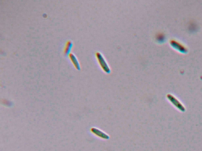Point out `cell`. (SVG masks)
<instances>
[{"mask_svg":"<svg viewBox=\"0 0 202 151\" xmlns=\"http://www.w3.org/2000/svg\"><path fill=\"white\" fill-rule=\"evenodd\" d=\"M69 57L71 61H72V63H73L76 68L77 70H79L81 68L79 62L78 60L76 58V57L72 53H70L69 55Z\"/></svg>","mask_w":202,"mask_h":151,"instance_id":"cell-3","label":"cell"},{"mask_svg":"<svg viewBox=\"0 0 202 151\" xmlns=\"http://www.w3.org/2000/svg\"><path fill=\"white\" fill-rule=\"evenodd\" d=\"M91 132L94 134L95 135L97 136L102 138L104 139H108L109 138V136L105 133L104 132L100 130L97 128H93L91 129Z\"/></svg>","mask_w":202,"mask_h":151,"instance_id":"cell-2","label":"cell"},{"mask_svg":"<svg viewBox=\"0 0 202 151\" xmlns=\"http://www.w3.org/2000/svg\"><path fill=\"white\" fill-rule=\"evenodd\" d=\"M73 43L70 41H68L66 43L65 47L64 49V54L65 56H69L70 54V52L72 50Z\"/></svg>","mask_w":202,"mask_h":151,"instance_id":"cell-4","label":"cell"},{"mask_svg":"<svg viewBox=\"0 0 202 151\" xmlns=\"http://www.w3.org/2000/svg\"><path fill=\"white\" fill-rule=\"evenodd\" d=\"M96 55L98 63L102 70L105 73L108 74L110 73L111 71L110 68L103 55L100 52H97Z\"/></svg>","mask_w":202,"mask_h":151,"instance_id":"cell-1","label":"cell"}]
</instances>
